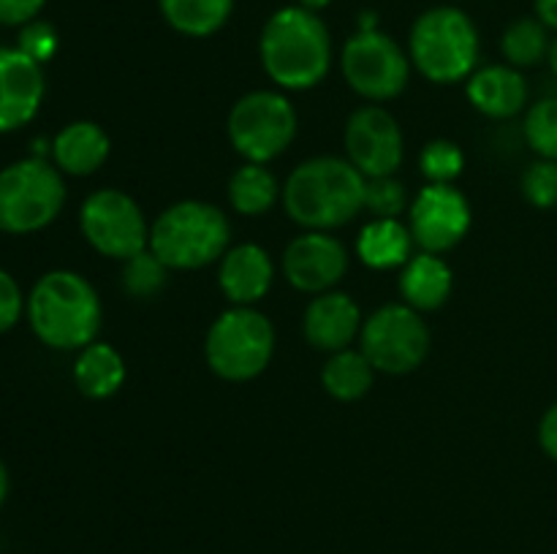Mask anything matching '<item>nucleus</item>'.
Here are the masks:
<instances>
[{
  "label": "nucleus",
  "mask_w": 557,
  "mask_h": 554,
  "mask_svg": "<svg viewBox=\"0 0 557 554\" xmlns=\"http://www.w3.org/2000/svg\"><path fill=\"white\" fill-rule=\"evenodd\" d=\"M259 58L264 74L281 90H313L332 65L330 27L305 5L277 9L259 36Z\"/></svg>",
  "instance_id": "1"
},
{
  "label": "nucleus",
  "mask_w": 557,
  "mask_h": 554,
  "mask_svg": "<svg viewBox=\"0 0 557 554\" xmlns=\"http://www.w3.org/2000/svg\"><path fill=\"white\" fill-rule=\"evenodd\" d=\"M368 177L348 158L319 155L299 163L283 185V206L297 226L332 231L364 210Z\"/></svg>",
  "instance_id": "2"
},
{
  "label": "nucleus",
  "mask_w": 557,
  "mask_h": 554,
  "mask_svg": "<svg viewBox=\"0 0 557 554\" xmlns=\"http://www.w3.org/2000/svg\"><path fill=\"white\" fill-rule=\"evenodd\" d=\"M38 340L54 351H82L101 331L103 307L87 277L71 269L47 272L36 280L25 304Z\"/></svg>",
  "instance_id": "3"
},
{
  "label": "nucleus",
  "mask_w": 557,
  "mask_h": 554,
  "mask_svg": "<svg viewBox=\"0 0 557 554\" xmlns=\"http://www.w3.org/2000/svg\"><path fill=\"white\" fill-rule=\"evenodd\" d=\"M232 239V223L221 206L188 199L166 206L150 226V250L169 269H201L221 261Z\"/></svg>",
  "instance_id": "4"
},
{
  "label": "nucleus",
  "mask_w": 557,
  "mask_h": 554,
  "mask_svg": "<svg viewBox=\"0 0 557 554\" xmlns=\"http://www.w3.org/2000/svg\"><path fill=\"white\" fill-rule=\"evenodd\" d=\"M411 65L433 85H455L476 71L479 30L457 5H433L417 16L408 36Z\"/></svg>",
  "instance_id": "5"
},
{
  "label": "nucleus",
  "mask_w": 557,
  "mask_h": 554,
  "mask_svg": "<svg viewBox=\"0 0 557 554\" xmlns=\"http://www.w3.org/2000/svg\"><path fill=\"white\" fill-rule=\"evenodd\" d=\"M275 353V326L256 307H228L212 320L205 337L207 367L223 380L243 383L270 367Z\"/></svg>",
  "instance_id": "6"
},
{
  "label": "nucleus",
  "mask_w": 557,
  "mask_h": 554,
  "mask_svg": "<svg viewBox=\"0 0 557 554\" xmlns=\"http://www.w3.org/2000/svg\"><path fill=\"white\" fill-rule=\"evenodd\" d=\"M65 204L63 172L44 158H25L0 168V231L36 234Z\"/></svg>",
  "instance_id": "7"
},
{
  "label": "nucleus",
  "mask_w": 557,
  "mask_h": 554,
  "mask_svg": "<svg viewBox=\"0 0 557 554\" xmlns=\"http://www.w3.org/2000/svg\"><path fill=\"white\" fill-rule=\"evenodd\" d=\"M297 125V109L283 92L253 90L232 106L226 134L245 163H270L292 147Z\"/></svg>",
  "instance_id": "8"
},
{
  "label": "nucleus",
  "mask_w": 557,
  "mask_h": 554,
  "mask_svg": "<svg viewBox=\"0 0 557 554\" xmlns=\"http://www.w3.org/2000/svg\"><path fill=\"white\" fill-rule=\"evenodd\" d=\"M341 68L348 87L368 101H392L411 76V58L379 27H359L341 52Z\"/></svg>",
  "instance_id": "9"
},
{
  "label": "nucleus",
  "mask_w": 557,
  "mask_h": 554,
  "mask_svg": "<svg viewBox=\"0 0 557 554\" xmlns=\"http://www.w3.org/2000/svg\"><path fill=\"white\" fill-rule=\"evenodd\" d=\"M359 351L368 356L375 373H413L430 353V329L419 310L406 302L384 304L362 324Z\"/></svg>",
  "instance_id": "10"
},
{
  "label": "nucleus",
  "mask_w": 557,
  "mask_h": 554,
  "mask_svg": "<svg viewBox=\"0 0 557 554\" xmlns=\"http://www.w3.org/2000/svg\"><path fill=\"white\" fill-rule=\"evenodd\" d=\"M79 228L96 253L128 261L150 248V226L141 206L125 190L101 188L85 199Z\"/></svg>",
  "instance_id": "11"
},
{
  "label": "nucleus",
  "mask_w": 557,
  "mask_h": 554,
  "mask_svg": "<svg viewBox=\"0 0 557 554\" xmlns=\"http://www.w3.org/2000/svg\"><path fill=\"white\" fill-rule=\"evenodd\" d=\"M411 237L422 253H446L466 239L471 228V204L455 185L428 182L411 201Z\"/></svg>",
  "instance_id": "12"
},
{
  "label": "nucleus",
  "mask_w": 557,
  "mask_h": 554,
  "mask_svg": "<svg viewBox=\"0 0 557 554\" xmlns=\"http://www.w3.org/2000/svg\"><path fill=\"white\" fill-rule=\"evenodd\" d=\"M346 155L364 177H392L403 166V130L384 106H359L346 123Z\"/></svg>",
  "instance_id": "13"
},
{
  "label": "nucleus",
  "mask_w": 557,
  "mask_h": 554,
  "mask_svg": "<svg viewBox=\"0 0 557 554\" xmlns=\"http://www.w3.org/2000/svg\"><path fill=\"white\" fill-rule=\"evenodd\" d=\"M348 272V250L326 231H308L292 239L283 253V275L297 291H332Z\"/></svg>",
  "instance_id": "14"
},
{
  "label": "nucleus",
  "mask_w": 557,
  "mask_h": 554,
  "mask_svg": "<svg viewBox=\"0 0 557 554\" xmlns=\"http://www.w3.org/2000/svg\"><path fill=\"white\" fill-rule=\"evenodd\" d=\"M47 92L41 63L20 47H0V134L22 128L38 114Z\"/></svg>",
  "instance_id": "15"
},
{
  "label": "nucleus",
  "mask_w": 557,
  "mask_h": 554,
  "mask_svg": "<svg viewBox=\"0 0 557 554\" xmlns=\"http://www.w3.org/2000/svg\"><path fill=\"white\" fill-rule=\"evenodd\" d=\"M362 310L348 293L324 291L315 293V299L305 310L302 331L305 340L315 351L337 353L351 348V342L362 331Z\"/></svg>",
  "instance_id": "16"
},
{
  "label": "nucleus",
  "mask_w": 557,
  "mask_h": 554,
  "mask_svg": "<svg viewBox=\"0 0 557 554\" xmlns=\"http://www.w3.org/2000/svg\"><path fill=\"white\" fill-rule=\"evenodd\" d=\"M272 280H275L272 255L253 242L228 248L218 266V286L234 307H253L259 299L267 297Z\"/></svg>",
  "instance_id": "17"
},
{
  "label": "nucleus",
  "mask_w": 557,
  "mask_h": 554,
  "mask_svg": "<svg viewBox=\"0 0 557 554\" xmlns=\"http://www.w3.org/2000/svg\"><path fill=\"white\" fill-rule=\"evenodd\" d=\"M466 96L484 117L509 119L525 109L528 81L515 65H484L466 79Z\"/></svg>",
  "instance_id": "18"
},
{
  "label": "nucleus",
  "mask_w": 557,
  "mask_h": 554,
  "mask_svg": "<svg viewBox=\"0 0 557 554\" xmlns=\"http://www.w3.org/2000/svg\"><path fill=\"white\" fill-rule=\"evenodd\" d=\"M112 141L109 134L92 119H76L69 123L52 139L54 166L71 177H90L107 163Z\"/></svg>",
  "instance_id": "19"
},
{
  "label": "nucleus",
  "mask_w": 557,
  "mask_h": 554,
  "mask_svg": "<svg viewBox=\"0 0 557 554\" xmlns=\"http://www.w3.org/2000/svg\"><path fill=\"white\" fill-rule=\"evenodd\" d=\"M455 288V275L451 266L435 253H419L408 259L400 272V297L408 307L419 313L444 307L446 299Z\"/></svg>",
  "instance_id": "20"
},
{
  "label": "nucleus",
  "mask_w": 557,
  "mask_h": 554,
  "mask_svg": "<svg viewBox=\"0 0 557 554\" xmlns=\"http://www.w3.org/2000/svg\"><path fill=\"white\" fill-rule=\"evenodd\" d=\"M411 228L397 217H373L357 237V255L370 269H395L411 259Z\"/></svg>",
  "instance_id": "21"
},
{
  "label": "nucleus",
  "mask_w": 557,
  "mask_h": 554,
  "mask_svg": "<svg viewBox=\"0 0 557 554\" xmlns=\"http://www.w3.org/2000/svg\"><path fill=\"white\" fill-rule=\"evenodd\" d=\"M74 383L90 400H107L125 383V362L109 342H90L74 362Z\"/></svg>",
  "instance_id": "22"
},
{
  "label": "nucleus",
  "mask_w": 557,
  "mask_h": 554,
  "mask_svg": "<svg viewBox=\"0 0 557 554\" xmlns=\"http://www.w3.org/2000/svg\"><path fill=\"white\" fill-rule=\"evenodd\" d=\"M158 9L174 33L207 38L226 25L234 11V0H158Z\"/></svg>",
  "instance_id": "23"
},
{
  "label": "nucleus",
  "mask_w": 557,
  "mask_h": 554,
  "mask_svg": "<svg viewBox=\"0 0 557 554\" xmlns=\"http://www.w3.org/2000/svg\"><path fill=\"white\" fill-rule=\"evenodd\" d=\"M281 199V185L267 163H243L228 179V204L237 215H267Z\"/></svg>",
  "instance_id": "24"
},
{
  "label": "nucleus",
  "mask_w": 557,
  "mask_h": 554,
  "mask_svg": "<svg viewBox=\"0 0 557 554\" xmlns=\"http://www.w3.org/2000/svg\"><path fill=\"white\" fill-rule=\"evenodd\" d=\"M373 364L368 362L362 351H337L326 358L324 369H321V383H324L326 394L335 396L341 402H357L373 389Z\"/></svg>",
  "instance_id": "25"
},
{
  "label": "nucleus",
  "mask_w": 557,
  "mask_h": 554,
  "mask_svg": "<svg viewBox=\"0 0 557 554\" xmlns=\"http://www.w3.org/2000/svg\"><path fill=\"white\" fill-rule=\"evenodd\" d=\"M549 41H553L549 27L539 16H522V20H515L504 30L500 52H504V58L515 68H531V65L547 60Z\"/></svg>",
  "instance_id": "26"
},
{
  "label": "nucleus",
  "mask_w": 557,
  "mask_h": 554,
  "mask_svg": "<svg viewBox=\"0 0 557 554\" xmlns=\"http://www.w3.org/2000/svg\"><path fill=\"white\" fill-rule=\"evenodd\" d=\"M169 280V266L150 248L123 261V288L134 299H152L163 291Z\"/></svg>",
  "instance_id": "27"
},
{
  "label": "nucleus",
  "mask_w": 557,
  "mask_h": 554,
  "mask_svg": "<svg viewBox=\"0 0 557 554\" xmlns=\"http://www.w3.org/2000/svg\"><path fill=\"white\" fill-rule=\"evenodd\" d=\"M419 168L433 185H451L466 168V155L460 144L449 139H433L419 152Z\"/></svg>",
  "instance_id": "28"
},
{
  "label": "nucleus",
  "mask_w": 557,
  "mask_h": 554,
  "mask_svg": "<svg viewBox=\"0 0 557 554\" xmlns=\"http://www.w3.org/2000/svg\"><path fill=\"white\" fill-rule=\"evenodd\" d=\"M525 139L539 158L557 161V98H542L528 109Z\"/></svg>",
  "instance_id": "29"
},
{
  "label": "nucleus",
  "mask_w": 557,
  "mask_h": 554,
  "mask_svg": "<svg viewBox=\"0 0 557 554\" xmlns=\"http://www.w3.org/2000/svg\"><path fill=\"white\" fill-rule=\"evenodd\" d=\"M364 210L373 217H400L408 210V190L400 179L370 177L364 185Z\"/></svg>",
  "instance_id": "30"
},
{
  "label": "nucleus",
  "mask_w": 557,
  "mask_h": 554,
  "mask_svg": "<svg viewBox=\"0 0 557 554\" xmlns=\"http://www.w3.org/2000/svg\"><path fill=\"white\" fill-rule=\"evenodd\" d=\"M522 193L539 210L557 206V161L539 158L522 174Z\"/></svg>",
  "instance_id": "31"
},
{
  "label": "nucleus",
  "mask_w": 557,
  "mask_h": 554,
  "mask_svg": "<svg viewBox=\"0 0 557 554\" xmlns=\"http://www.w3.org/2000/svg\"><path fill=\"white\" fill-rule=\"evenodd\" d=\"M16 47H20L27 58H33L36 63L44 65L47 60L54 58V52H58L60 47L58 30H54L49 22L33 20L20 30V43H16Z\"/></svg>",
  "instance_id": "32"
},
{
  "label": "nucleus",
  "mask_w": 557,
  "mask_h": 554,
  "mask_svg": "<svg viewBox=\"0 0 557 554\" xmlns=\"http://www.w3.org/2000/svg\"><path fill=\"white\" fill-rule=\"evenodd\" d=\"M27 299L22 297V288L5 269H0V335L14 329L16 320L25 313Z\"/></svg>",
  "instance_id": "33"
},
{
  "label": "nucleus",
  "mask_w": 557,
  "mask_h": 554,
  "mask_svg": "<svg viewBox=\"0 0 557 554\" xmlns=\"http://www.w3.org/2000/svg\"><path fill=\"white\" fill-rule=\"evenodd\" d=\"M47 0H0V25L25 27L36 20Z\"/></svg>",
  "instance_id": "34"
},
{
  "label": "nucleus",
  "mask_w": 557,
  "mask_h": 554,
  "mask_svg": "<svg viewBox=\"0 0 557 554\" xmlns=\"http://www.w3.org/2000/svg\"><path fill=\"white\" fill-rule=\"evenodd\" d=\"M539 443L557 462V402L544 413L542 424H539Z\"/></svg>",
  "instance_id": "35"
},
{
  "label": "nucleus",
  "mask_w": 557,
  "mask_h": 554,
  "mask_svg": "<svg viewBox=\"0 0 557 554\" xmlns=\"http://www.w3.org/2000/svg\"><path fill=\"white\" fill-rule=\"evenodd\" d=\"M536 16L549 30H557V0H536Z\"/></svg>",
  "instance_id": "36"
},
{
  "label": "nucleus",
  "mask_w": 557,
  "mask_h": 554,
  "mask_svg": "<svg viewBox=\"0 0 557 554\" xmlns=\"http://www.w3.org/2000/svg\"><path fill=\"white\" fill-rule=\"evenodd\" d=\"M9 487H11L9 470H5V465L0 462V505H3L5 498H9Z\"/></svg>",
  "instance_id": "37"
},
{
  "label": "nucleus",
  "mask_w": 557,
  "mask_h": 554,
  "mask_svg": "<svg viewBox=\"0 0 557 554\" xmlns=\"http://www.w3.org/2000/svg\"><path fill=\"white\" fill-rule=\"evenodd\" d=\"M297 3L305 5V9H310V11H321V9H326V5L335 3V0H297Z\"/></svg>",
  "instance_id": "38"
},
{
  "label": "nucleus",
  "mask_w": 557,
  "mask_h": 554,
  "mask_svg": "<svg viewBox=\"0 0 557 554\" xmlns=\"http://www.w3.org/2000/svg\"><path fill=\"white\" fill-rule=\"evenodd\" d=\"M547 63L553 68V74L557 76V36L549 41V52H547Z\"/></svg>",
  "instance_id": "39"
}]
</instances>
